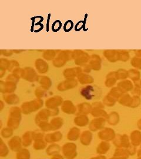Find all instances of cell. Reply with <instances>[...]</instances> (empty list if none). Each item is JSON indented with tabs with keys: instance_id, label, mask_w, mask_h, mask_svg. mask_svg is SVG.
Masks as SVG:
<instances>
[{
	"instance_id": "obj_1",
	"label": "cell",
	"mask_w": 141,
	"mask_h": 159,
	"mask_svg": "<svg viewBox=\"0 0 141 159\" xmlns=\"http://www.w3.org/2000/svg\"><path fill=\"white\" fill-rule=\"evenodd\" d=\"M98 89V88L95 89L94 86H88L84 88V89L81 91V94L86 99L92 100L99 96V93H100Z\"/></svg>"
},
{
	"instance_id": "obj_2",
	"label": "cell",
	"mask_w": 141,
	"mask_h": 159,
	"mask_svg": "<svg viewBox=\"0 0 141 159\" xmlns=\"http://www.w3.org/2000/svg\"><path fill=\"white\" fill-rule=\"evenodd\" d=\"M73 25V24L72 23V21H68V22L67 23V24H65V30H67V31H69V30H71V29H72Z\"/></svg>"
},
{
	"instance_id": "obj_3",
	"label": "cell",
	"mask_w": 141,
	"mask_h": 159,
	"mask_svg": "<svg viewBox=\"0 0 141 159\" xmlns=\"http://www.w3.org/2000/svg\"><path fill=\"white\" fill-rule=\"evenodd\" d=\"M55 27H57L58 30L60 29V27H61V23H60V21H56L55 23H54V24H53V29H55Z\"/></svg>"
}]
</instances>
